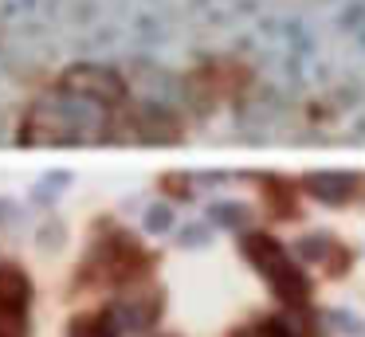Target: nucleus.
<instances>
[{
  "label": "nucleus",
  "instance_id": "6",
  "mask_svg": "<svg viewBox=\"0 0 365 337\" xmlns=\"http://www.w3.org/2000/svg\"><path fill=\"white\" fill-rule=\"evenodd\" d=\"M145 224H150L153 232H161V227L173 224V212H169V208H150V219H145Z\"/></svg>",
  "mask_w": 365,
  "mask_h": 337
},
{
  "label": "nucleus",
  "instance_id": "3",
  "mask_svg": "<svg viewBox=\"0 0 365 337\" xmlns=\"http://www.w3.org/2000/svg\"><path fill=\"white\" fill-rule=\"evenodd\" d=\"M32 302V282L20 266L12 263H0V306L4 310H28Z\"/></svg>",
  "mask_w": 365,
  "mask_h": 337
},
{
  "label": "nucleus",
  "instance_id": "4",
  "mask_svg": "<svg viewBox=\"0 0 365 337\" xmlns=\"http://www.w3.org/2000/svg\"><path fill=\"white\" fill-rule=\"evenodd\" d=\"M67 337H118V321H114V313H83V318L71 321V329H67Z\"/></svg>",
  "mask_w": 365,
  "mask_h": 337
},
{
  "label": "nucleus",
  "instance_id": "5",
  "mask_svg": "<svg viewBox=\"0 0 365 337\" xmlns=\"http://www.w3.org/2000/svg\"><path fill=\"white\" fill-rule=\"evenodd\" d=\"M0 337H28L24 310H4V306H0Z\"/></svg>",
  "mask_w": 365,
  "mask_h": 337
},
{
  "label": "nucleus",
  "instance_id": "2",
  "mask_svg": "<svg viewBox=\"0 0 365 337\" xmlns=\"http://www.w3.org/2000/svg\"><path fill=\"white\" fill-rule=\"evenodd\" d=\"M307 192L330 204L357 200L361 196V177H354V172H314V177H307Z\"/></svg>",
  "mask_w": 365,
  "mask_h": 337
},
{
  "label": "nucleus",
  "instance_id": "1",
  "mask_svg": "<svg viewBox=\"0 0 365 337\" xmlns=\"http://www.w3.org/2000/svg\"><path fill=\"white\" fill-rule=\"evenodd\" d=\"M244 255L252 259L255 271L267 279V286L275 290L283 302H291V306H302V302H307L310 282L302 279L294 255H291V251H287L279 239H271V235H263V232H252V235H244Z\"/></svg>",
  "mask_w": 365,
  "mask_h": 337
},
{
  "label": "nucleus",
  "instance_id": "7",
  "mask_svg": "<svg viewBox=\"0 0 365 337\" xmlns=\"http://www.w3.org/2000/svg\"><path fill=\"white\" fill-rule=\"evenodd\" d=\"M216 216H220V224H240V219H244V208H228V204H224V208H216Z\"/></svg>",
  "mask_w": 365,
  "mask_h": 337
}]
</instances>
